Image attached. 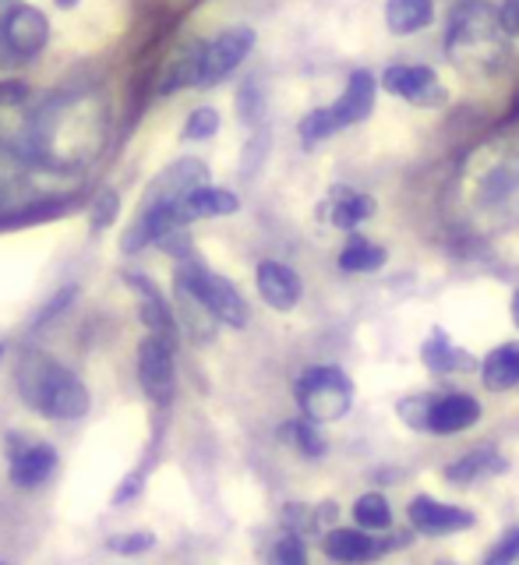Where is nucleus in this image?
Returning a JSON list of instances; mask_svg holds the SVG:
<instances>
[{"mask_svg":"<svg viewBox=\"0 0 519 565\" xmlns=\"http://www.w3.org/2000/svg\"><path fill=\"white\" fill-rule=\"evenodd\" d=\"M273 562H286V565L308 562V547H304V537L290 530V534H286L283 541H276V547H273Z\"/></svg>","mask_w":519,"mask_h":565,"instance_id":"nucleus-34","label":"nucleus"},{"mask_svg":"<svg viewBox=\"0 0 519 565\" xmlns=\"http://www.w3.org/2000/svg\"><path fill=\"white\" fill-rule=\"evenodd\" d=\"M480 420V403L467 393H449L432 399V414H427V435H459L474 428Z\"/></svg>","mask_w":519,"mask_h":565,"instance_id":"nucleus-10","label":"nucleus"},{"mask_svg":"<svg viewBox=\"0 0 519 565\" xmlns=\"http://www.w3.org/2000/svg\"><path fill=\"white\" fill-rule=\"evenodd\" d=\"M202 184H209V167L202 163V159H194V156L177 159V163H170L146 188V194H141V205H177Z\"/></svg>","mask_w":519,"mask_h":565,"instance_id":"nucleus-6","label":"nucleus"},{"mask_svg":"<svg viewBox=\"0 0 519 565\" xmlns=\"http://www.w3.org/2000/svg\"><path fill=\"white\" fill-rule=\"evenodd\" d=\"M216 131H220V110H212V106H199V110L188 117L181 138L184 141H199V138H212Z\"/></svg>","mask_w":519,"mask_h":565,"instance_id":"nucleus-31","label":"nucleus"},{"mask_svg":"<svg viewBox=\"0 0 519 565\" xmlns=\"http://www.w3.org/2000/svg\"><path fill=\"white\" fill-rule=\"evenodd\" d=\"M177 340L163 332H149L138 343V382L152 403H170L177 388V367H173Z\"/></svg>","mask_w":519,"mask_h":565,"instance_id":"nucleus-4","label":"nucleus"},{"mask_svg":"<svg viewBox=\"0 0 519 565\" xmlns=\"http://www.w3.org/2000/svg\"><path fill=\"white\" fill-rule=\"evenodd\" d=\"M177 209H181V223H194V220H212V216H234V212L241 209L237 194L226 191V188H194L184 202H177Z\"/></svg>","mask_w":519,"mask_h":565,"instance_id":"nucleus-20","label":"nucleus"},{"mask_svg":"<svg viewBox=\"0 0 519 565\" xmlns=\"http://www.w3.org/2000/svg\"><path fill=\"white\" fill-rule=\"evenodd\" d=\"M421 361L427 371H435V375H467V371L477 367V361L470 358L467 350H459L453 340H449V332H445L442 326L432 329V335L424 340L421 347Z\"/></svg>","mask_w":519,"mask_h":565,"instance_id":"nucleus-14","label":"nucleus"},{"mask_svg":"<svg viewBox=\"0 0 519 565\" xmlns=\"http://www.w3.org/2000/svg\"><path fill=\"white\" fill-rule=\"evenodd\" d=\"M480 382L488 393H506L519 385V343H502L480 364Z\"/></svg>","mask_w":519,"mask_h":565,"instance_id":"nucleus-23","label":"nucleus"},{"mask_svg":"<svg viewBox=\"0 0 519 565\" xmlns=\"http://www.w3.org/2000/svg\"><path fill=\"white\" fill-rule=\"evenodd\" d=\"M432 399L435 396H410L396 406V414L410 424L414 431H424L427 435V414H432Z\"/></svg>","mask_w":519,"mask_h":565,"instance_id":"nucleus-33","label":"nucleus"},{"mask_svg":"<svg viewBox=\"0 0 519 565\" xmlns=\"http://www.w3.org/2000/svg\"><path fill=\"white\" fill-rule=\"evenodd\" d=\"M124 282H131V290H138L141 297V322H146L149 332H163V335H173L177 340V311L170 308V300L163 297V290L156 287V282L149 276H141V273H124Z\"/></svg>","mask_w":519,"mask_h":565,"instance_id":"nucleus-12","label":"nucleus"},{"mask_svg":"<svg viewBox=\"0 0 519 565\" xmlns=\"http://www.w3.org/2000/svg\"><path fill=\"white\" fill-rule=\"evenodd\" d=\"M435 4L432 0H389L385 4V25L396 35H414L432 25Z\"/></svg>","mask_w":519,"mask_h":565,"instance_id":"nucleus-25","label":"nucleus"},{"mask_svg":"<svg viewBox=\"0 0 519 565\" xmlns=\"http://www.w3.org/2000/svg\"><path fill=\"white\" fill-rule=\"evenodd\" d=\"M173 279L184 282V287H191L194 294H199L205 305L212 308V315H216L220 322L230 326V329H244L247 318H252V308H247V300L237 294L234 282L216 276V273H209L194 255H184L181 262H177Z\"/></svg>","mask_w":519,"mask_h":565,"instance_id":"nucleus-2","label":"nucleus"},{"mask_svg":"<svg viewBox=\"0 0 519 565\" xmlns=\"http://www.w3.org/2000/svg\"><path fill=\"white\" fill-rule=\"evenodd\" d=\"M57 470V449L50 441H32L22 452L11 456V484L14 488H40L50 481V473Z\"/></svg>","mask_w":519,"mask_h":565,"instance_id":"nucleus-15","label":"nucleus"},{"mask_svg":"<svg viewBox=\"0 0 519 565\" xmlns=\"http://www.w3.org/2000/svg\"><path fill=\"white\" fill-rule=\"evenodd\" d=\"M173 297H177V322L184 326V332L194 343H212L216 326H223L220 318L212 315V308L191 287H184V282H177V279H173Z\"/></svg>","mask_w":519,"mask_h":565,"instance_id":"nucleus-16","label":"nucleus"},{"mask_svg":"<svg viewBox=\"0 0 519 565\" xmlns=\"http://www.w3.org/2000/svg\"><path fill=\"white\" fill-rule=\"evenodd\" d=\"M117 212H120V194L114 188H103L96 194V202L93 209H88V226L93 230H103V226H110L117 220Z\"/></svg>","mask_w":519,"mask_h":565,"instance_id":"nucleus-32","label":"nucleus"},{"mask_svg":"<svg viewBox=\"0 0 519 565\" xmlns=\"http://www.w3.org/2000/svg\"><path fill=\"white\" fill-rule=\"evenodd\" d=\"M410 526L424 537H442V534H456V530H470L474 526V512L459 509V505H445L432 494H417L406 509Z\"/></svg>","mask_w":519,"mask_h":565,"instance_id":"nucleus-8","label":"nucleus"},{"mask_svg":"<svg viewBox=\"0 0 519 565\" xmlns=\"http://www.w3.org/2000/svg\"><path fill=\"white\" fill-rule=\"evenodd\" d=\"M498 29L506 35H519V0H506V4L498 8Z\"/></svg>","mask_w":519,"mask_h":565,"instance_id":"nucleus-38","label":"nucleus"},{"mask_svg":"<svg viewBox=\"0 0 519 565\" xmlns=\"http://www.w3.org/2000/svg\"><path fill=\"white\" fill-rule=\"evenodd\" d=\"M294 396L304 417L329 424V420H339L353 406V382L343 367L321 364V367L300 371L294 382Z\"/></svg>","mask_w":519,"mask_h":565,"instance_id":"nucleus-1","label":"nucleus"},{"mask_svg":"<svg viewBox=\"0 0 519 565\" xmlns=\"http://www.w3.org/2000/svg\"><path fill=\"white\" fill-rule=\"evenodd\" d=\"M509 463L495 449H474L467 456H459L456 463L445 467V481L449 484H474L480 477H491V473H506Z\"/></svg>","mask_w":519,"mask_h":565,"instance_id":"nucleus-24","label":"nucleus"},{"mask_svg":"<svg viewBox=\"0 0 519 565\" xmlns=\"http://www.w3.org/2000/svg\"><path fill=\"white\" fill-rule=\"evenodd\" d=\"M371 216H374V199H371V194H357L350 188H332L329 191L326 220L336 230H353V226H361Z\"/></svg>","mask_w":519,"mask_h":565,"instance_id":"nucleus-22","label":"nucleus"},{"mask_svg":"<svg viewBox=\"0 0 519 565\" xmlns=\"http://www.w3.org/2000/svg\"><path fill=\"white\" fill-rule=\"evenodd\" d=\"M255 279H258V294H262V300H265L268 308H276V311L297 308L304 287H300V276L290 269V265H283V262H262Z\"/></svg>","mask_w":519,"mask_h":565,"instance_id":"nucleus-13","label":"nucleus"},{"mask_svg":"<svg viewBox=\"0 0 519 565\" xmlns=\"http://www.w3.org/2000/svg\"><path fill=\"white\" fill-rule=\"evenodd\" d=\"M0 4H4V0H0Z\"/></svg>","mask_w":519,"mask_h":565,"instance_id":"nucleus-43","label":"nucleus"},{"mask_svg":"<svg viewBox=\"0 0 519 565\" xmlns=\"http://www.w3.org/2000/svg\"><path fill=\"white\" fill-rule=\"evenodd\" d=\"M50 43V18L32 4H14L0 18V67L14 71L35 61Z\"/></svg>","mask_w":519,"mask_h":565,"instance_id":"nucleus-3","label":"nucleus"},{"mask_svg":"<svg viewBox=\"0 0 519 565\" xmlns=\"http://www.w3.org/2000/svg\"><path fill=\"white\" fill-rule=\"evenodd\" d=\"M255 50V29H226L205 50V75H202V88L220 85L223 78H230L241 67V61Z\"/></svg>","mask_w":519,"mask_h":565,"instance_id":"nucleus-7","label":"nucleus"},{"mask_svg":"<svg viewBox=\"0 0 519 565\" xmlns=\"http://www.w3.org/2000/svg\"><path fill=\"white\" fill-rule=\"evenodd\" d=\"M353 520L357 526L371 530V534H382V530L392 526V509H389V499L382 491H368L361 499L353 502Z\"/></svg>","mask_w":519,"mask_h":565,"instance_id":"nucleus-28","label":"nucleus"},{"mask_svg":"<svg viewBox=\"0 0 519 565\" xmlns=\"http://www.w3.org/2000/svg\"><path fill=\"white\" fill-rule=\"evenodd\" d=\"M61 375H64V367L53 358H46V353H25L22 364H18V388H22V399L35 414L43 411L50 388L57 385Z\"/></svg>","mask_w":519,"mask_h":565,"instance_id":"nucleus-11","label":"nucleus"},{"mask_svg":"<svg viewBox=\"0 0 519 565\" xmlns=\"http://www.w3.org/2000/svg\"><path fill=\"white\" fill-rule=\"evenodd\" d=\"M339 128H343V120H339L336 106H318V110H311L300 120V138L308 141V146H315V141L336 135Z\"/></svg>","mask_w":519,"mask_h":565,"instance_id":"nucleus-29","label":"nucleus"},{"mask_svg":"<svg viewBox=\"0 0 519 565\" xmlns=\"http://www.w3.org/2000/svg\"><path fill=\"white\" fill-rule=\"evenodd\" d=\"M385 258H389L385 247L371 244L364 237H353L343 252H339V269L343 273H374V269H382Z\"/></svg>","mask_w":519,"mask_h":565,"instance_id":"nucleus-27","label":"nucleus"},{"mask_svg":"<svg viewBox=\"0 0 519 565\" xmlns=\"http://www.w3.org/2000/svg\"><path fill=\"white\" fill-rule=\"evenodd\" d=\"M205 50H209V43H202V40H188V43L177 46L170 53V61L163 64V71H159V82H156L159 93L173 96V93H181V88L202 85V75H205Z\"/></svg>","mask_w":519,"mask_h":565,"instance_id":"nucleus-9","label":"nucleus"},{"mask_svg":"<svg viewBox=\"0 0 519 565\" xmlns=\"http://www.w3.org/2000/svg\"><path fill=\"white\" fill-rule=\"evenodd\" d=\"M53 4H57V8H64V11H71V8L78 4V0H53Z\"/></svg>","mask_w":519,"mask_h":565,"instance_id":"nucleus-41","label":"nucleus"},{"mask_svg":"<svg viewBox=\"0 0 519 565\" xmlns=\"http://www.w3.org/2000/svg\"><path fill=\"white\" fill-rule=\"evenodd\" d=\"M0 361H4V347H0Z\"/></svg>","mask_w":519,"mask_h":565,"instance_id":"nucleus-42","label":"nucleus"},{"mask_svg":"<svg viewBox=\"0 0 519 565\" xmlns=\"http://www.w3.org/2000/svg\"><path fill=\"white\" fill-rule=\"evenodd\" d=\"M385 547L389 544L374 541V534L364 526H357V530L336 526L326 534V541H321V552H326L332 562H368V558H379Z\"/></svg>","mask_w":519,"mask_h":565,"instance_id":"nucleus-17","label":"nucleus"},{"mask_svg":"<svg viewBox=\"0 0 519 565\" xmlns=\"http://www.w3.org/2000/svg\"><path fill=\"white\" fill-rule=\"evenodd\" d=\"M512 322L519 329V287H516V297H512Z\"/></svg>","mask_w":519,"mask_h":565,"instance_id":"nucleus-40","label":"nucleus"},{"mask_svg":"<svg viewBox=\"0 0 519 565\" xmlns=\"http://www.w3.org/2000/svg\"><path fill=\"white\" fill-rule=\"evenodd\" d=\"M374 88H379V85H374L371 71H353L350 82H347V93L332 103L339 120H343V128H350V124H361V120L371 117V110H374Z\"/></svg>","mask_w":519,"mask_h":565,"instance_id":"nucleus-21","label":"nucleus"},{"mask_svg":"<svg viewBox=\"0 0 519 565\" xmlns=\"http://www.w3.org/2000/svg\"><path fill=\"white\" fill-rule=\"evenodd\" d=\"M283 526L294 530V534H300V537H315L321 530V516H318V509H311V505L290 502V505H283Z\"/></svg>","mask_w":519,"mask_h":565,"instance_id":"nucleus-30","label":"nucleus"},{"mask_svg":"<svg viewBox=\"0 0 519 565\" xmlns=\"http://www.w3.org/2000/svg\"><path fill=\"white\" fill-rule=\"evenodd\" d=\"M75 297H78V287H64V290H57V297H53L50 305L40 311V318H35V326H43V322H50V318H57V311H64Z\"/></svg>","mask_w":519,"mask_h":565,"instance_id":"nucleus-37","label":"nucleus"},{"mask_svg":"<svg viewBox=\"0 0 519 565\" xmlns=\"http://www.w3.org/2000/svg\"><path fill=\"white\" fill-rule=\"evenodd\" d=\"M88 406H93V396H88V388L82 379H75L71 371L57 379V385L50 388V396L43 403V417H53V420H78L88 414Z\"/></svg>","mask_w":519,"mask_h":565,"instance_id":"nucleus-19","label":"nucleus"},{"mask_svg":"<svg viewBox=\"0 0 519 565\" xmlns=\"http://www.w3.org/2000/svg\"><path fill=\"white\" fill-rule=\"evenodd\" d=\"M382 88L392 96H400L414 106H445V88L438 85V75L427 64H392L382 75Z\"/></svg>","mask_w":519,"mask_h":565,"instance_id":"nucleus-5","label":"nucleus"},{"mask_svg":"<svg viewBox=\"0 0 519 565\" xmlns=\"http://www.w3.org/2000/svg\"><path fill=\"white\" fill-rule=\"evenodd\" d=\"M498 25V14L488 4H459L449 18V35H445V46L456 50V46H470L488 40Z\"/></svg>","mask_w":519,"mask_h":565,"instance_id":"nucleus-18","label":"nucleus"},{"mask_svg":"<svg viewBox=\"0 0 519 565\" xmlns=\"http://www.w3.org/2000/svg\"><path fill=\"white\" fill-rule=\"evenodd\" d=\"M516 558H519V526L506 530L502 541L488 552V562H516Z\"/></svg>","mask_w":519,"mask_h":565,"instance_id":"nucleus-36","label":"nucleus"},{"mask_svg":"<svg viewBox=\"0 0 519 565\" xmlns=\"http://www.w3.org/2000/svg\"><path fill=\"white\" fill-rule=\"evenodd\" d=\"M279 438L286 441V446H294L300 456H308V459H321L329 449L326 438H321V431H318V420H311V417L286 420L279 428Z\"/></svg>","mask_w":519,"mask_h":565,"instance_id":"nucleus-26","label":"nucleus"},{"mask_svg":"<svg viewBox=\"0 0 519 565\" xmlns=\"http://www.w3.org/2000/svg\"><path fill=\"white\" fill-rule=\"evenodd\" d=\"M106 544H110L114 552H120V555H131V552H149V547L156 544V534H152V530H138V534H117V537H110Z\"/></svg>","mask_w":519,"mask_h":565,"instance_id":"nucleus-35","label":"nucleus"},{"mask_svg":"<svg viewBox=\"0 0 519 565\" xmlns=\"http://www.w3.org/2000/svg\"><path fill=\"white\" fill-rule=\"evenodd\" d=\"M141 488H146V473H128L124 477V484L117 488V494H114V502H128V499H135V494H141Z\"/></svg>","mask_w":519,"mask_h":565,"instance_id":"nucleus-39","label":"nucleus"}]
</instances>
